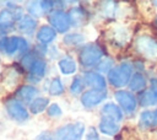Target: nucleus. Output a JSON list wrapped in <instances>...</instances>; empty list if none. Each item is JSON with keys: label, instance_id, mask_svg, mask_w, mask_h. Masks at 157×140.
I'll use <instances>...</instances> for the list:
<instances>
[{"label": "nucleus", "instance_id": "nucleus-30", "mask_svg": "<svg viewBox=\"0 0 157 140\" xmlns=\"http://www.w3.org/2000/svg\"><path fill=\"white\" fill-rule=\"evenodd\" d=\"M82 88H83L82 79H81V77H78V76H76V77L74 79V81H72L71 86H70V90H71V92H72V93L77 95V93H80V92L82 91Z\"/></svg>", "mask_w": 157, "mask_h": 140}, {"label": "nucleus", "instance_id": "nucleus-37", "mask_svg": "<svg viewBox=\"0 0 157 140\" xmlns=\"http://www.w3.org/2000/svg\"><path fill=\"white\" fill-rule=\"evenodd\" d=\"M153 112H155V115H156V119H157V108H156Z\"/></svg>", "mask_w": 157, "mask_h": 140}, {"label": "nucleus", "instance_id": "nucleus-1", "mask_svg": "<svg viewBox=\"0 0 157 140\" xmlns=\"http://www.w3.org/2000/svg\"><path fill=\"white\" fill-rule=\"evenodd\" d=\"M132 75V65L124 61L108 72V81L114 87H123L129 84Z\"/></svg>", "mask_w": 157, "mask_h": 140}, {"label": "nucleus", "instance_id": "nucleus-18", "mask_svg": "<svg viewBox=\"0 0 157 140\" xmlns=\"http://www.w3.org/2000/svg\"><path fill=\"white\" fill-rule=\"evenodd\" d=\"M45 69H47V65H45V61L43 59H36L32 64V66L29 68V72H31V76L36 80H40L44 74H45Z\"/></svg>", "mask_w": 157, "mask_h": 140}, {"label": "nucleus", "instance_id": "nucleus-17", "mask_svg": "<svg viewBox=\"0 0 157 140\" xmlns=\"http://www.w3.org/2000/svg\"><path fill=\"white\" fill-rule=\"evenodd\" d=\"M56 36V32L50 26H42L37 32V38L42 43H50Z\"/></svg>", "mask_w": 157, "mask_h": 140}, {"label": "nucleus", "instance_id": "nucleus-36", "mask_svg": "<svg viewBox=\"0 0 157 140\" xmlns=\"http://www.w3.org/2000/svg\"><path fill=\"white\" fill-rule=\"evenodd\" d=\"M150 88H151V91L156 98V102H157V81H152V85L150 86Z\"/></svg>", "mask_w": 157, "mask_h": 140}, {"label": "nucleus", "instance_id": "nucleus-3", "mask_svg": "<svg viewBox=\"0 0 157 140\" xmlns=\"http://www.w3.org/2000/svg\"><path fill=\"white\" fill-rule=\"evenodd\" d=\"M103 56V50L98 44L91 43L87 45H83L82 49L80 50V55H78V60L80 64L85 68H90L96 64H98L101 61Z\"/></svg>", "mask_w": 157, "mask_h": 140}, {"label": "nucleus", "instance_id": "nucleus-19", "mask_svg": "<svg viewBox=\"0 0 157 140\" xmlns=\"http://www.w3.org/2000/svg\"><path fill=\"white\" fill-rule=\"evenodd\" d=\"M16 20L15 15L10 9H5L0 12V28L4 31H7L12 27L13 21Z\"/></svg>", "mask_w": 157, "mask_h": 140}, {"label": "nucleus", "instance_id": "nucleus-10", "mask_svg": "<svg viewBox=\"0 0 157 140\" xmlns=\"http://www.w3.org/2000/svg\"><path fill=\"white\" fill-rule=\"evenodd\" d=\"M83 79H85V82L88 86L93 87V90L104 91L107 84H105V79L101 74L94 72V71H87V72H85Z\"/></svg>", "mask_w": 157, "mask_h": 140}, {"label": "nucleus", "instance_id": "nucleus-14", "mask_svg": "<svg viewBox=\"0 0 157 140\" xmlns=\"http://www.w3.org/2000/svg\"><path fill=\"white\" fill-rule=\"evenodd\" d=\"M38 95V88L31 85H25L21 86L17 91H16V97L23 102H29L32 101L36 96Z\"/></svg>", "mask_w": 157, "mask_h": 140}, {"label": "nucleus", "instance_id": "nucleus-38", "mask_svg": "<svg viewBox=\"0 0 157 140\" xmlns=\"http://www.w3.org/2000/svg\"><path fill=\"white\" fill-rule=\"evenodd\" d=\"M155 23H156V27H157V16H156V21H155Z\"/></svg>", "mask_w": 157, "mask_h": 140}, {"label": "nucleus", "instance_id": "nucleus-35", "mask_svg": "<svg viewBox=\"0 0 157 140\" xmlns=\"http://www.w3.org/2000/svg\"><path fill=\"white\" fill-rule=\"evenodd\" d=\"M40 4H42V7H43L44 11L52 10V9H53V5H54L53 1H40Z\"/></svg>", "mask_w": 157, "mask_h": 140}, {"label": "nucleus", "instance_id": "nucleus-21", "mask_svg": "<svg viewBox=\"0 0 157 140\" xmlns=\"http://www.w3.org/2000/svg\"><path fill=\"white\" fill-rule=\"evenodd\" d=\"M58 65H59L60 71H61L63 74H65V75H70V74L75 72V70H76V63H75V60H74L72 58H70V56H66V58L60 59Z\"/></svg>", "mask_w": 157, "mask_h": 140}, {"label": "nucleus", "instance_id": "nucleus-27", "mask_svg": "<svg viewBox=\"0 0 157 140\" xmlns=\"http://www.w3.org/2000/svg\"><path fill=\"white\" fill-rule=\"evenodd\" d=\"M81 42H83V36L78 34V33H70L64 37V43H66L69 45H76Z\"/></svg>", "mask_w": 157, "mask_h": 140}, {"label": "nucleus", "instance_id": "nucleus-31", "mask_svg": "<svg viewBox=\"0 0 157 140\" xmlns=\"http://www.w3.org/2000/svg\"><path fill=\"white\" fill-rule=\"evenodd\" d=\"M48 114L50 117H60L61 115V109L56 103H53L48 107Z\"/></svg>", "mask_w": 157, "mask_h": 140}, {"label": "nucleus", "instance_id": "nucleus-9", "mask_svg": "<svg viewBox=\"0 0 157 140\" xmlns=\"http://www.w3.org/2000/svg\"><path fill=\"white\" fill-rule=\"evenodd\" d=\"M105 98V92L99 90H88L81 96V102L85 107H94Z\"/></svg>", "mask_w": 157, "mask_h": 140}, {"label": "nucleus", "instance_id": "nucleus-5", "mask_svg": "<svg viewBox=\"0 0 157 140\" xmlns=\"http://www.w3.org/2000/svg\"><path fill=\"white\" fill-rule=\"evenodd\" d=\"M85 131V125L82 123L66 124L56 130V140H78Z\"/></svg>", "mask_w": 157, "mask_h": 140}, {"label": "nucleus", "instance_id": "nucleus-24", "mask_svg": "<svg viewBox=\"0 0 157 140\" xmlns=\"http://www.w3.org/2000/svg\"><path fill=\"white\" fill-rule=\"evenodd\" d=\"M112 38H113V41H114L117 44L123 45V44H125L126 41H128V32H126L125 28L118 27V28H115V29L113 31Z\"/></svg>", "mask_w": 157, "mask_h": 140}, {"label": "nucleus", "instance_id": "nucleus-20", "mask_svg": "<svg viewBox=\"0 0 157 140\" xmlns=\"http://www.w3.org/2000/svg\"><path fill=\"white\" fill-rule=\"evenodd\" d=\"M37 26V22L36 20L32 17V16H23L20 21H18V25H17V28L21 31V32H25V33H31L33 32V29L36 28Z\"/></svg>", "mask_w": 157, "mask_h": 140}, {"label": "nucleus", "instance_id": "nucleus-34", "mask_svg": "<svg viewBox=\"0 0 157 140\" xmlns=\"http://www.w3.org/2000/svg\"><path fill=\"white\" fill-rule=\"evenodd\" d=\"M34 140H53V136H52L50 133H42Z\"/></svg>", "mask_w": 157, "mask_h": 140}, {"label": "nucleus", "instance_id": "nucleus-26", "mask_svg": "<svg viewBox=\"0 0 157 140\" xmlns=\"http://www.w3.org/2000/svg\"><path fill=\"white\" fill-rule=\"evenodd\" d=\"M64 92V86L63 82L59 77H54L49 85V95L52 96H59Z\"/></svg>", "mask_w": 157, "mask_h": 140}, {"label": "nucleus", "instance_id": "nucleus-33", "mask_svg": "<svg viewBox=\"0 0 157 140\" xmlns=\"http://www.w3.org/2000/svg\"><path fill=\"white\" fill-rule=\"evenodd\" d=\"M86 138H87V140H99V136H98V133H97L96 128H93V126L88 128Z\"/></svg>", "mask_w": 157, "mask_h": 140}, {"label": "nucleus", "instance_id": "nucleus-29", "mask_svg": "<svg viewBox=\"0 0 157 140\" xmlns=\"http://www.w3.org/2000/svg\"><path fill=\"white\" fill-rule=\"evenodd\" d=\"M97 69L99 71H103V72H109L113 69V60L110 58H104L103 60H101L98 63Z\"/></svg>", "mask_w": 157, "mask_h": 140}, {"label": "nucleus", "instance_id": "nucleus-8", "mask_svg": "<svg viewBox=\"0 0 157 140\" xmlns=\"http://www.w3.org/2000/svg\"><path fill=\"white\" fill-rule=\"evenodd\" d=\"M6 111L9 115L17 122H23L28 118V112L16 98H10L6 101Z\"/></svg>", "mask_w": 157, "mask_h": 140}, {"label": "nucleus", "instance_id": "nucleus-39", "mask_svg": "<svg viewBox=\"0 0 157 140\" xmlns=\"http://www.w3.org/2000/svg\"><path fill=\"white\" fill-rule=\"evenodd\" d=\"M152 4H153V5H157V1H153Z\"/></svg>", "mask_w": 157, "mask_h": 140}, {"label": "nucleus", "instance_id": "nucleus-23", "mask_svg": "<svg viewBox=\"0 0 157 140\" xmlns=\"http://www.w3.org/2000/svg\"><path fill=\"white\" fill-rule=\"evenodd\" d=\"M49 104V99L45 97H38L36 99H33L29 104V111L33 114H38L40 112H43Z\"/></svg>", "mask_w": 157, "mask_h": 140}, {"label": "nucleus", "instance_id": "nucleus-40", "mask_svg": "<svg viewBox=\"0 0 157 140\" xmlns=\"http://www.w3.org/2000/svg\"><path fill=\"white\" fill-rule=\"evenodd\" d=\"M156 134H157V131H156Z\"/></svg>", "mask_w": 157, "mask_h": 140}, {"label": "nucleus", "instance_id": "nucleus-22", "mask_svg": "<svg viewBox=\"0 0 157 140\" xmlns=\"http://www.w3.org/2000/svg\"><path fill=\"white\" fill-rule=\"evenodd\" d=\"M139 103L144 107H148V106H153V104H157L156 102V98L151 91V88H145L144 91H141L139 93Z\"/></svg>", "mask_w": 157, "mask_h": 140}, {"label": "nucleus", "instance_id": "nucleus-4", "mask_svg": "<svg viewBox=\"0 0 157 140\" xmlns=\"http://www.w3.org/2000/svg\"><path fill=\"white\" fill-rule=\"evenodd\" d=\"M28 49V43L23 37H2L0 38V50L11 55L15 52H26Z\"/></svg>", "mask_w": 157, "mask_h": 140}, {"label": "nucleus", "instance_id": "nucleus-16", "mask_svg": "<svg viewBox=\"0 0 157 140\" xmlns=\"http://www.w3.org/2000/svg\"><path fill=\"white\" fill-rule=\"evenodd\" d=\"M139 124L144 129H150V128H153L155 125H157V119H156L155 112L153 111H144V112H141L140 119H139Z\"/></svg>", "mask_w": 157, "mask_h": 140}, {"label": "nucleus", "instance_id": "nucleus-32", "mask_svg": "<svg viewBox=\"0 0 157 140\" xmlns=\"http://www.w3.org/2000/svg\"><path fill=\"white\" fill-rule=\"evenodd\" d=\"M34 60H36V59L33 58V55H32V54H26V55L22 58L21 63H22L23 68H26V69H28V70H29V68L32 66V64H33V61H34Z\"/></svg>", "mask_w": 157, "mask_h": 140}, {"label": "nucleus", "instance_id": "nucleus-12", "mask_svg": "<svg viewBox=\"0 0 157 140\" xmlns=\"http://www.w3.org/2000/svg\"><path fill=\"white\" fill-rule=\"evenodd\" d=\"M102 114H103V117L109 118V119H113L115 122H119V120L123 119V112H121V109L117 104H114L113 102H108V103H105L102 107Z\"/></svg>", "mask_w": 157, "mask_h": 140}, {"label": "nucleus", "instance_id": "nucleus-7", "mask_svg": "<svg viewBox=\"0 0 157 140\" xmlns=\"http://www.w3.org/2000/svg\"><path fill=\"white\" fill-rule=\"evenodd\" d=\"M50 25L58 31V32H65L69 29L71 22H70V17L69 14L61 11V10H54L49 14L48 17Z\"/></svg>", "mask_w": 157, "mask_h": 140}, {"label": "nucleus", "instance_id": "nucleus-11", "mask_svg": "<svg viewBox=\"0 0 157 140\" xmlns=\"http://www.w3.org/2000/svg\"><path fill=\"white\" fill-rule=\"evenodd\" d=\"M69 17H70V22L72 26L75 27H80L83 26L87 20H88V15L85 11V9L77 6V7H72L69 12Z\"/></svg>", "mask_w": 157, "mask_h": 140}, {"label": "nucleus", "instance_id": "nucleus-25", "mask_svg": "<svg viewBox=\"0 0 157 140\" xmlns=\"http://www.w3.org/2000/svg\"><path fill=\"white\" fill-rule=\"evenodd\" d=\"M101 10H102V14L105 16V17H113L115 15V11H117V2L115 1H104L101 4Z\"/></svg>", "mask_w": 157, "mask_h": 140}, {"label": "nucleus", "instance_id": "nucleus-13", "mask_svg": "<svg viewBox=\"0 0 157 140\" xmlns=\"http://www.w3.org/2000/svg\"><path fill=\"white\" fill-rule=\"evenodd\" d=\"M120 126L118 124V122L113 120V119H109V118H105L103 117L99 122V130L105 134V135H109V136H113L115 135L118 131H119Z\"/></svg>", "mask_w": 157, "mask_h": 140}, {"label": "nucleus", "instance_id": "nucleus-15", "mask_svg": "<svg viewBox=\"0 0 157 140\" xmlns=\"http://www.w3.org/2000/svg\"><path fill=\"white\" fill-rule=\"evenodd\" d=\"M146 84H147V80L145 75L141 72H135L129 81V88L134 92H141L146 88Z\"/></svg>", "mask_w": 157, "mask_h": 140}, {"label": "nucleus", "instance_id": "nucleus-28", "mask_svg": "<svg viewBox=\"0 0 157 140\" xmlns=\"http://www.w3.org/2000/svg\"><path fill=\"white\" fill-rule=\"evenodd\" d=\"M28 11H29V14H31L32 16H36V17H40L42 14L44 12L40 1H32V2H29Z\"/></svg>", "mask_w": 157, "mask_h": 140}, {"label": "nucleus", "instance_id": "nucleus-2", "mask_svg": "<svg viewBox=\"0 0 157 140\" xmlns=\"http://www.w3.org/2000/svg\"><path fill=\"white\" fill-rule=\"evenodd\" d=\"M135 49L148 60H157V39L148 34H140L135 39Z\"/></svg>", "mask_w": 157, "mask_h": 140}, {"label": "nucleus", "instance_id": "nucleus-6", "mask_svg": "<svg viewBox=\"0 0 157 140\" xmlns=\"http://www.w3.org/2000/svg\"><path fill=\"white\" fill-rule=\"evenodd\" d=\"M114 97L117 99V102L120 104V107L126 112V113H132L136 107H137V99L136 97L125 90H118L114 93Z\"/></svg>", "mask_w": 157, "mask_h": 140}]
</instances>
